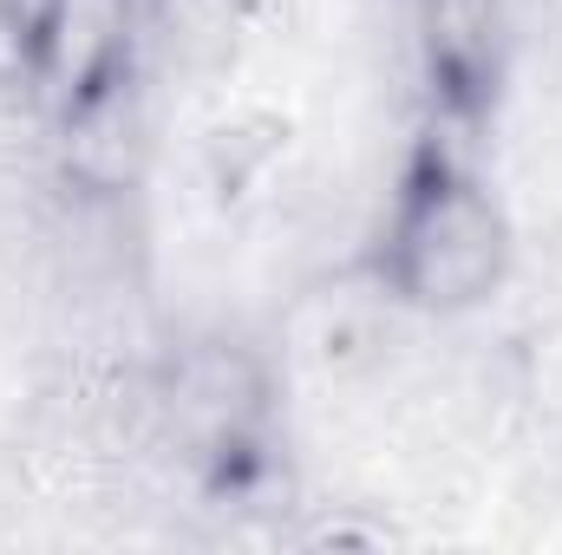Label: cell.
Segmentation results:
<instances>
[{
  "instance_id": "obj_1",
  "label": "cell",
  "mask_w": 562,
  "mask_h": 555,
  "mask_svg": "<svg viewBox=\"0 0 562 555\" xmlns=\"http://www.w3.org/2000/svg\"><path fill=\"white\" fill-rule=\"evenodd\" d=\"M360 269L413 320H464L510 287L517 229L491 183L431 138L406 157Z\"/></svg>"
},
{
  "instance_id": "obj_2",
  "label": "cell",
  "mask_w": 562,
  "mask_h": 555,
  "mask_svg": "<svg viewBox=\"0 0 562 555\" xmlns=\"http://www.w3.org/2000/svg\"><path fill=\"white\" fill-rule=\"evenodd\" d=\"M524 46L517 0H413V53L445 125H484Z\"/></svg>"
},
{
  "instance_id": "obj_3",
  "label": "cell",
  "mask_w": 562,
  "mask_h": 555,
  "mask_svg": "<svg viewBox=\"0 0 562 555\" xmlns=\"http://www.w3.org/2000/svg\"><path fill=\"white\" fill-rule=\"evenodd\" d=\"M400 320H406V307H393L380 281L367 269H353V275L321 281L294 301L288 360L307 366L314 380H334V386L373 380V373H386V360L400 347Z\"/></svg>"
},
{
  "instance_id": "obj_4",
  "label": "cell",
  "mask_w": 562,
  "mask_h": 555,
  "mask_svg": "<svg viewBox=\"0 0 562 555\" xmlns=\"http://www.w3.org/2000/svg\"><path fill=\"white\" fill-rule=\"evenodd\" d=\"M262 0H144V33L177 72H229Z\"/></svg>"
},
{
  "instance_id": "obj_5",
  "label": "cell",
  "mask_w": 562,
  "mask_h": 555,
  "mask_svg": "<svg viewBox=\"0 0 562 555\" xmlns=\"http://www.w3.org/2000/svg\"><path fill=\"white\" fill-rule=\"evenodd\" d=\"M288 150V118L276 112H229L203 132V170L216 183V196H243L249 183H262L276 170V157Z\"/></svg>"
}]
</instances>
